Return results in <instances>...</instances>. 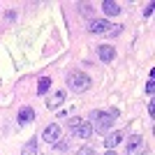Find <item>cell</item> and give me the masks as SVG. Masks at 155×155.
I'll return each instance as SVG.
<instances>
[{"mask_svg":"<svg viewBox=\"0 0 155 155\" xmlns=\"http://www.w3.org/2000/svg\"><path fill=\"white\" fill-rule=\"evenodd\" d=\"M118 116V111H91V120H93V132H102L107 134L114 127V118Z\"/></svg>","mask_w":155,"mask_h":155,"instance_id":"cell-1","label":"cell"},{"mask_svg":"<svg viewBox=\"0 0 155 155\" xmlns=\"http://www.w3.org/2000/svg\"><path fill=\"white\" fill-rule=\"evenodd\" d=\"M67 86H70L74 93H86L91 88V77L84 74V72H70L67 77Z\"/></svg>","mask_w":155,"mask_h":155,"instance_id":"cell-2","label":"cell"},{"mask_svg":"<svg viewBox=\"0 0 155 155\" xmlns=\"http://www.w3.org/2000/svg\"><path fill=\"white\" fill-rule=\"evenodd\" d=\"M70 130L79 137V139H91V137H93L91 123H88V120H84V118H79V116H74V118L70 120Z\"/></svg>","mask_w":155,"mask_h":155,"instance_id":"cell-3","label":"cell"},{"mask_svg":"<svg viewBox=\"0 0 155 155\" xmlns=\"http://www.w3.org/2000/svg\"><path fill=\"white\" fill-rule=\"evenodd\" d=\"M42 139H44V141H49V143H56V141L60 139V125H56V123L46 125V127H44V134H42Z\"/></svg>","mask_w":155,"mask_h":155,"instance_id":"cell-4","label":"cell"},{"mask_svg":"<svg viewBox=\"0 0 155 155\" xmlns=\"http://www.w3.org/2000/svg\"><path fill=\"white\" fill-rule=\"evenodd\" d=\"M111 28H114V26H111L109 21L93 19V21H91V26H88V30H91V32H95V35H104V32H109Z\"/></svg>","mask_w":155,"mask_h":155,"instance_id":"cell-5","label":"cell"},{"mask_svg":"<svg viewBox=\"0 0 155 155\" xmlns=\"http://www.w3.org/2000/svg\"><path fill=\"white\" fill-rule=\"evenodd\" d=\"M125 139V132L123 130H118V132H111V134H107V139H104V146H107V150H111L114 146H118V143Z\"/></svg>","mask_w":155,"mask_h":155,"instance_id":"cell-6","label":"cell"},{"mask_svg":"<svg viewBox=\"0 0 155 155\" xmlns=\"http://www.w3.org/2000/svg\"><path fill=\"white\" fill-rule=\"evenodd\" d=\"M97 56L102 63H111V60L116 58V51H114V46H100L97 49Z\"/></svg>","mask_w":155,"mask_h":155,"instance_id":"cell-7","label":"cell"},{"mask_svg":"<svg viewBox=\"0 0 155 155\" xmlns=\"http://www.w3.org/2000/svg\"><path fill=\"white\" fill-rule=\"evenodd\" d=\"M141 143H143V139L139 134H132L127 139V146H125V148H127V155H132V153H137V150L141 148Z\"/></svg>","mask_w":155,"mask_h":155,"instance_id":"cell-8","label":"cell"},{"mask_svg":"<svg viewBox=\"0 0 155 155\" xmlns=\"http://www.w3.org/2000/svg\"><path fill=\"white\" fill-rule=\"evenodd\" d=\"M102 9H104L107 16H116V14H120V5L114 2V0H104V2H102Z\"/></svg>","mask_w":155,"mask_h":155,"instance_id":"cell-9","label":"cell"},{"mask_svg":"<svg viewBox=\"0 0 155 155\" xmlns=\"http://www.w3.org/2000/svg\"><path fill=\"white\" fill-rule=\"evenodd\" d=\"M16 120H19L21 125H26V123H30V120H35V111H32L30 107H23V109L19 111V116H16Z\"/></svg>","mask_w":155,"mask_h":155,"instance_id":"cell-10","label":"cell"},{"mask_svg":"<svg viewBox=\"0 0 155 155\" xmlns=\"http://www.w3.org/2000/svg\"><path fill=\"white\" fill-rule=\"evenodd\" d=\"M65 95H67V93H65V91H56V95H53L51 100L46 102V107H49V109H58L60 104L65 102Z\"/></svg>","mask_w":155,"mask_h":155,"instance_id":"cell-11","label":"cell"},{"mask_svg":"<svg viewBox=\"0 0 155 155\" xmlns=\"http://www.w3.org/2000/svg\"><path fill=\"white\" fill-rule=\"evenodd\" d=\"M21 155H37V139H30V141L23 146Z\"/></svg>","mask_w":155,"mask_h":155,"instance_id":"cell-12","label":"cell"},{"mask_svg":"<svg viewBox=\"0 0 155 155\" xmlns=\"http://www.w3.org/2000/svg\"><path fill=\"white\" fill-rule=\"evenodd\" d=\"M49 86H51V79L42 77V79H39V84H37V93H39V95H44V93L49 91Z\"/></svg>","mask_w":155,"mask_h":155,"instance_id":"cell-13","label":"cell"},{"mask_svg":"<svg viewBox=\"0 0 155 155\" xmlns=\"http://www.w3.org/2000/svg\"><path fill=\"white\" fill-rule=\"evenodd\" d=\"M77 155H95V150H93V146H84V148H79Z\"/></svg>","mask_w":155,"mask_h":155,"instance_id":"cell-14","label":"cell"},{"mask_svg":"<svg viewBox=\"0 0 155 155\" xmlns=\"http://www.w3.org/2000/svg\"><path fill=\"white\" fill-rule=\"evenodd\" d=\"M153 91H155V86H153V79H150L148 86H146V93H148V95H153Z\"/></svg>","mask_w":155,"mask_h":155,"instance_id":"cell-15","label":"cell"},{"mask_svg":"<svg viewBox=\"0 0 155 155\" xmlns=\"http://www.w3.org/2000/svg\"><path fill=\"white\" fill-rule=\"evenodd\" d=\"M150 14H153V2H150V5L143 9V16H150Z\"/></svg>","mask_w":155,"mask_h":155,"instance_id":"cell-16","label":"cell"},{"mask_svg":"<svg viewBox=\"0 0 155 155\" xmlns=\"http://www.w3.org/2000/svg\"><path fill=\"white\" fill-rule=\"evenodd\" d=\"M104 155H116V153H114V150H107V153H104Z\"/></svg>","mask_w":155,"mask_h":155,"instance_id":"cell-17","label":"cell"}]
</instances>
